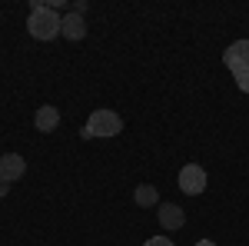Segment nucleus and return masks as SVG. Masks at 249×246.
<instances>
[{
	"label": "nucleus",
	"instance_id": "obj_1",
	"mask_svg": "<svg viewBox=\"0 0 249 246\" xmlns=\"http://www.w3.org/2000/svg\"><path fill=\"white\" fill-rule=\"evenodd\" d=\"M60 17L57 10H50L43 0H30V17H27V30H30V37L34 40H53L60 37Z\"/></svg>",
	"mask_w": 249,
	"mask_h": 246
},
{
	"label": "nucleus",
	"instance_id": "obj_2",
	"mask_svg": "<svg viewBox=\"0 0 249 246\" xmlns=\"http://www.w3.org/2000/svg\"><path fill=\"white\" fill-rule=\"evenodd\" d=\"M223 63H226V70L232 74L236 80V87L249 94V40H236L226 47V54H223Z\"/></svg>",
	"mask_w": 249,
	"mask_h": 246
},
{
	"label": "nucleus",
	"instance_id": "obj_3",
	"mask_svg": "<svg viewBox=\"0 0 249 246\" xmlns=\"http://www.w3.org/2000/svg\"><path fill=\"white\" fill-rule=\"evenodd\" d=\"M116 133H123V116L116 110H93L83 127V136H116Z\"/></svg>",
	"mask_w": 249,
	"mask_h": 246
},
{
	"label": "nucleus",
	"instance_id": "obj_4",
	"mask_svg": "<svg viewBox=\"0 0 249 246\" xmlns=\"http://www.w3.org/2000/svg\"><path fill=\"white\" fill-rule=\"evenodd\" d=\"M179 189L190 193V196H199V193L206 189V170L196 167V163H186V167L179 170Z\"/></svg>",
	"mask_w": 249,
	"mask_h": 246
},
{
	"label": "nucleus",
	"instance_id": "obj_5",
	"mask_svg": "<svg viewBox=\"0 0 249 246\" xmlns=\"http://www.w3.org/2000/svg\"><path fill=\"white\" fill-rule=\"evenodd\" d=\"M23 173H27V163H23L20 153H3V156H0V180H3V183H14Z\"/></svg>",
	"mask_w": 249,
	"mask_h": 246
},
{
	"label": "nucleus",
	"instance_id": "obj_6",
	"mask_svg": "<svg viewBox=\"0 0 249 246\" xmlns=\"http://www.w3.org/2000/svg\"><path fill=\"white\" fill-rule=\"evenodd\" d=\"M60 34H63L67 40H83V37H87V23H83V17H80V14H73V10H70V14H63Z\"/></svg>",
	"mask_w": 249,
	"mask_h": 246
},
{
	"label": "nucleus",
	"instance_id": "obj_7",
	"mask_svg": "<svg viewBox=\"0 0 249 246\" xmlns=\"http://www.w3.org/2000/svg\"><path fill=\"white\" fill-rule=\"evenodd\" d=\"M183 223H186V213L176 203H160V227L163 229H179Z\"/></svg>",
	"mask_w": 249,
	"mask_h": 246
},
{
	"label": "nucleus",
	"instance_id": "obj_8",
	"mask_svg": "<svg viewBox=\"0 0 249 246\" xmlns=\"http://www.w3.org/2000/svg\"><path fill=\"white\" fill-rule=\"evenodd\" d=\"M60 123V110L57 107H37V116H34V127L37 133H53Z\"/></svg>",
	"mask_w": 249,
	"mask_h": 246
},
{
	"label": "nucleus",
	"instance_id": "obj_9",
	"mask_svg": "<svg viewBox=\"0 0 249 246\" xmlns=\"http://www.w3.org/2000/svg\"><path fill=\"white\" fill-rule=\"evenodd\" d=\"M133 200L140 203V207H156V203H160V196H156V187H150V183H140V187L133 189Z\"/></svg>",
	"mask_w": 249,
	"mask_h": 246
},
{
	"label": "nucleus",
	"instance_id": "obj_10",
	"mask_svg": "<svg viewBox=\"0 0 249 246\" xmlns=\"http://www.w3.org/2000/svg\"><path fill=\"white\" fill-rule=\"evenodd\" d=\"M143 246H173V240H166V236H153V240H146Z\"/></svg>",
	"mask_w": 249,
	"mask_h": 246
},
{
	"label": "nucleus",
	"instance_id": "obj_11",
	"mask_svg": "<svg viewBox=\"0 0 249 246\" xmlns=\"http://www.w3.org/2000/svg\"><path fill=\"white\" fill-rule=\"evenodd\" d=\"M83 10H87V0H77V3H73V14H80V17H83Z\"/></svg>",
	"mask_w": 249,
	"mask_h": 246
},
{
	"label": "nucleus",
	"instance_id": "obj_12",
	"mask_svg": "<svg viewBox=\"0 0 249 246\" xmlns=\"http://www.w3.org/2000/svg\"><path fill=\"white\" fill-rule=\"evenodd\" d=\"M7 189H10V183H3V180H0V196H7Z\"/></svg>",
	"mask_w": 249,
	"mask_h": 246
},
{
	"label": "nucleus",
	"instance_id": "obj_13",
	"mask_svg": "<svg viewBox=\"0 0 249 246\" xmlns=\"http://www.w3.org/2000/svg\"><path fill=\"white\" fill-rule=\"evenodd\" d=\"M196 246H216V243H213V240H199Z\"/></svg>",
	"mask_w": 249,
	"mask_h": 246
}]
</instances>
